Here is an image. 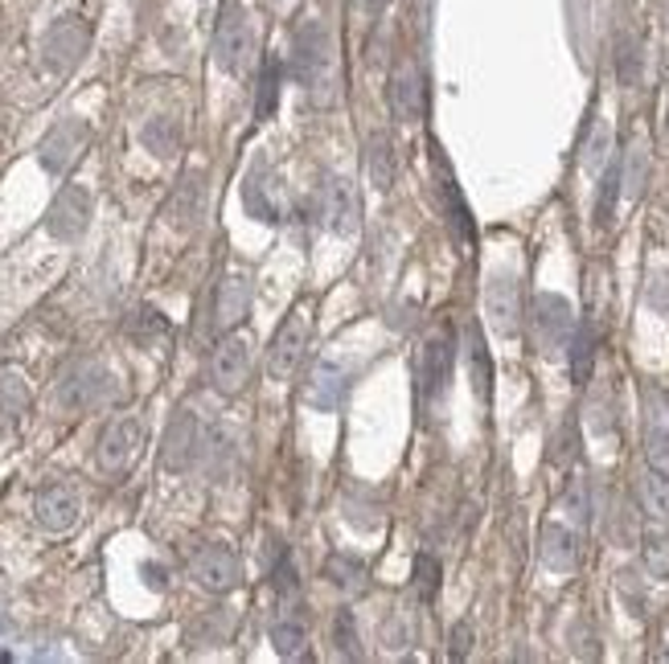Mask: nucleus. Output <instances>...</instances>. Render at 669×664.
I'll list each match as a JSON object with an SVG mask.
<instances>
[{"instance_id": "nucleus-37", "label": "nucleus", "mask_w": 669, "mask_h": 664, "mask_svg": "<svg viewBox=\"0 0 669 664\" xmlns=\"http://www.w3.org/2000/svg\"><path fill=\"white\" fill-rule=\"evenodd\" d=\"M415 578H419V587H424V595H436V587H440V562L431 558V553H419L415 558Z\"/></svg>"}, {"instance_id": "nucleus-28", "label": "nucleus", "mask_w": 669, "mask_h": 664, "mask_svg": "<svg viewBox=\"0 0 669 664\" xmlns=\"http://www.w3.org/2000/svg\"><path fill=\"white\" fill-rule=\"evenodd\" d=\"M468 361H472V386L489 403V394H493V357H489L477 329H468Z\"/></svg>"}, {"instance_id": "nucleus-40", "label": "nucleus", "mask_w": 669, "mask_h": 664, "mask_svg": "<svg viewBox=\"0 0 669 664\" xmlns=\"http://www.w3.org/2000/svg\"><path fill=\"white\" fill-rule=\"evenodd\" d=\"M468 636H472V627H468V624L456 627V636H452V656H456V661H460V656H468Z\"/></svg>"}, {"instance_id": "nucleus-33", "label": "nucleus", "mask_w": 669, "mask_h": 664, "mask_svg": "<svg viewBox=\"0 0 669 664\" xmlns=\"http://www.w3.org/2000/svg\"><path fill=\"white\" fill-rule=\"evenodd\" d=\"M144 144H149L156 156H173V152H177V128H173L168 119H152L149 128H144Z\"/></svg>"}, {"instance_id": "nucleus-8", "label": "nucleus", "mask_w": 669, "mask_h": 664, "mask_svg": "<svg viewBox=\"0 0 669 664\" xmlns=\"http://www.w3.org/2000/svg\"><path fill=\"white\" fill-rule=\"evenodd\" d=\"M87 144H91V128H87L83 119H62V124H54V128L46 131V140H41V148H38V161L46 173L62 177V173L83 156V148Z\"/></svg>"}, {"instance_id": "nucleus-27", "label": "nucleus", "mask_w": 669, "mask_h": 664, "mask_svg": "<svg viewBox=\"0 0 669 664\" xmlns=\"http://www.w3.org/2000/svg\"><path fill=\"white\" fill-rule=\"evenodd\" d=\"M567 349H571V378H576V386H588V382H592V369H595V329L592 324H579Z\"/></svg>"}, {"instance_id": "nucleus-12", "label": "nucleus", "mask_w": 669, "mask_h": 664, "mask_svg": "<svg viewBox=\"0 0 669 664\" xmlns=\"http://www.w3.org/2000/svg\"><path fill=\"white\" fill-rule=\"evenodd\" d=\"M202 451H205L202 426H198V419H193L189 410H181L165 431V451H161V460H165L168 472H189Z\"/></svg>"}, {"instance_id": "nucleus-16", "label": "nucleus", "mask_w": 669, "mask_h": 664, "mask_svg": "<svg viewBox=\"0 0 669 664\" xmlns=\"http://www.w3.org/2000/svg\"><path fill=\"white\" fill-rule=\"evenodd\" d=\"M247 312H251V276L230 271L214 292V329L235 332L247 320Z\"/></svg>"}, {"instance_id": "nucleus-31", "label": "nucleus", "mask_w": 669, "mask_h": 664, "mask_svg": "<svg viewBox=\"0 0 669 664\" xmlns=\"http://www.w3.org/2000/svg\"><path fill=\"white\" fill-rule=\"evenodd\" d=\"M645 460H649L653 472L669 476V431H661V426H645Z\"/></svg>"}, {"instance_id": "nucleus-24", "label": "nucleus", "mask_w": 669, "mask_h": 664, "mask_svg": "<svg viewBox=\"0 0 669 664\" xmlns=\"http://www.w3.org/2000/svg\"><path fill=\"white\" fill-rule=\"evenodd\" d=\"M645 181H649V148L645 140H632V148L624 152V168H620V189L629 193V202L645 193Z\"/></svg>"}, {"instance_id": "nucleus-32", "label": "nucleus", "mask_w": 669, "mask_h": 664, "mask_svg": "<svg viewBox=\"0 0 669 664\" xmlns=\"http://www.w3.org/2000/svg\"><path fill=\"white\" fill-rule=\"evenodd\" d=\"M440 189H444V202L452 205V221H456V230H460L465 239H472V221H468V209H465V202H460V189H456V181H452V173H444V165H440Z\"/></svg>"}, {"instance_id": "nucleus-29", "label": "nucleus", "mask_w": 669, "mask_h": 664, "mask_svg": "<svg viewBox=\"0 0 669 664\" xmlns=\"http://www.w3.org/2000/svg\"><path fill=\"white\" fill-rule=\"evenodd\" d=\"M128 332H131V341H140V345H152L156 336H165V332H168V320L156 312V308H140V312L131 316Z\"/></svg>"}, {"instance_id": "nucleus-30", "label": "nucleus", "mask_w": 669, "mask_h": 664, "mask_svg": "<svg viewBox=\"0 0 669 664\" xmlns=\"http://www.w3.org/2000/svg\"><path fill=\"white\" fill-rule=\"evenodd\" d=\"M616 197H620V165L604 168V184H599V205H595V221L608 226L616 214Z\"/></svg>"}, {"instance_id": "nucleus-26", "label": "nucleus", "mask_w": 669, "mask_h": 664, "mask_svg": "<svg viewBox=\"0 0 669 664\" xmlns=\"http://www.w3.org/2000/svg\"><path fill=\"white\" fill-rule=\"evenodd\" d=\"M636 497H641V509H645L649 521H669V476L649 468L636 484Z\"/></svg>"}, {"instance_id": "nucleus-4", "label": "nucleus", "mask_w": 669, "mask_h": 664, "mask_svg": "<svg viewBox=\"0 0 669 664\" xmlns=\"http://www.w3.org/2000/svg\"><path fill=\"white\" fill-rule=\"evenodd\" d=\"M205 373H210V386L226 394V398L242 394L247 378H251V341L242 332H226L223 341L214 345V353H210V369Z\"/></svg>"}, {"instance_id": "nucleus-35", "label": "nucleus", "mask_w": 669, "mask_h": 664, "mask_svg": "<svg viewBox=\"0 0 669 664\" xmlns=\"http://www.w3.org/2000/svg\"><path fill=\"white\" fill-rule=\"evenodd\" d=\"M276 99H279V62H267L263 66V78H260V119H267L272 111H276Z\"/></svg>"}, {"instance_id": "nucleus-20", "label": "nucleus", "mask_w": 669, "mask_h": 664, "mask_svg": "<svg viewBox=\"0 0 669 664\" xmlns=\"http://www.w3.org/2000/svg\"><path fill=\"white\" fill-rule=\"evenodd\" d=\"M641 562L649 578L669 583V521H649L641 534Z\"/></svg>"}, {"instance_id": "nucleus-7", "label": "nucleus", "mask_w": 669, "mask_h": 664, "mask_svg": "<svg viewBox=\"0 0 669 664\" xmlns=\"http://www.w3.org/2000/svg\"><path fill=\"white\" fill-rule=\"evenodd\" d=\"M140 447H144V426H140V419H131V414L112 419L108 431L99 435V468L108 476H124L131 463H136V456H140Z\"/></svg>"}, {"instance_id": "nucleus-25", "label": "nucleus", "mask_w": 669, "mask_h": 664, "mask_svg": "<svg viewBox=\"0 0 669 664\" xmlns=\"http://www.w3.org/2000/svg\"><path fill=\"white\" fill-rule=\"evenodd\" d=\"M366 168H370V181L374 189H391L394 177H399V165H394V144L387 136H374L370 148H366Z\"/></svg>"}, {"instance_id": "nucleus-5", "label": "nucleus", "mask_w": 669, "mask_h": 664, "mask_svg": "<svg viewBox=\"0 0 669 664\" xmlns=\"http://www.w3.org/2000/svg\"><path fill=\"white\" fill-rule=\"evenodd\" d=\"M189 574H193V583L210 595H226V590L239 587L242 578V566H239V553L223 546V541H205L193 550L189 558Z\"/></svg>"}, {"instance_id": "nucleus-10", "label": "nucleus", "mask_w": 669, "mask_h": 664, "mask_svg": "<svg viewBox=\"0 0 669 664\" xmlns=\"http://www.w3.org/2000/svg\"><path fill=\"white\" fill-rule=\"evenodd\" d=\"M83 513V497L75 484H46L34 497V521L46 534H71Z\"/></svg>"}, {"instance_id": "nucleus-21", "label": "nucleus", "mask_w": 669, "mask_h": 664, "mask_svg": "<svg viewBox=\"0 0 669 664\" xmlns=\"http://www.w3.org/2000/svg\"><path fill=\"white\" fill-rule=\"evenodd\" d=\"M272 648H276L283 661H300L308 652V627L296 611H283L276 624H272Z\"/></svg>"}, {"instance_id": "nucleus-3", "label": "nucleus", "mask_w": 669, "mask_h": 664, "mask_svg": "<svg viewBox=\"0 0 669 664\" xmlns=\"http://www.w3.org/2000/svg\"><path fill=\"white\" fill-rule=\"evenodd\" d=\"M251 50H255V25L247 17V9L226 4L223 17H218V29H214V62L226 74H242L247 62H251Z\"/></svg>"}, {"instance_id": "nucleus-23", "label": "nucleus", "mask_w": 669, "mask_h": 664, "mask_svg": "<svg viewBox=\"0 0 669 664\" xmlns=\"http://www.w3.org/2000/svg\"><path fill=\"white\" fill-rule=\"evenodd\" d=\"M391 107L399 119H419L424 115V82H419V74L411 71V66H403V71L394 74Z\"/></svg>"}, {"instance_id": "nucleus-14", "label": "nucleus", "mask_w": 669, "mask_h": 664, "mask_svg": "<svg viewBox=\"0 0 669 664\" xmlns=\"http://www.w3.org/2000/svg\"><path fill=\"white\" fill-rule=\"evenodd\" d=\"M350 382L354 373L337 361H316L313 373H308V386H304V403L316 406V410H341L345 394H350Z\"/></svg>"}, {"instance_id": "nucleus-1", "label": "nucleus", "mask_w": 669, "mask_h": 664, "mask_svg": "<svg viewBox=\"0 0 669 664\" xmlns=\"http://www.w3.org/2000/svg\"><path fill=\"white\" fill-rule=\"evenodd\" d=\"M530 336H534V349L542 357H558L567 353L571 336H576V308L567 295L542 292L534 295V308H530Z\"/></svg>"}, {"instance_id": "nucleus-15", "label": "nucleus", "mask_w": 669, "mask_h": 664, "mask_svg": "<svg viewBox=\"0 0 669 664\" xmlns=\"http://www.w3.org/2000/svg\"><path fill=\"white\" fill-rule=\"evenodd\" d=\"M112 373L103 366H94V361H87V366H78L66 382H62V406L66 410H87V406H99L108 394H112Z\"/></svg>"}, {"instance_id": "nucleus-9", "label": "nucleus", "mask_w": 669, "mask_h": 664, "mask_svg": "<svg viewBox=\"0 0 669 664\" xmlns=\"http://www.w3.org/2000/svg\"><path fill=\"white\" fill-rule=\"evenodd\" d=\"M87 226H91V193L83 184H66L46 214V230L58 242H75L87 234Z\"/></svg>"}, {"instance_id": "nucleus-18", "label": "nucleus", "mask_w": 669, "mask_h": 664, "mask_svg": "<svg viewBox=\"0 0 669 664\" xmlns=\"http://www.w3.org/2000/svg\"><path fill=\"white\" fill-rule=\"evenodd\" d=\"M542 562L555 574H571L579 566V534L567 521H551L542 529Z\"/></svg>"}, {"instance_id": "nucleus-6", "label": "nucleus", "mask_w": 669, "mask_h": 664, "mask_svg": "<svg viewBox=\"0 0 669 664\" xmlns=\"http://www.w3.org/2000/svg\"><path fill=\"white\" fill-rule=\"evenodd\" d=\"M320 218L337 239H357L362 230V197L350 177H329L320 184Z\"/></svg>"}, {"instance_id": "nucleus-22", "label": "nucleus", "mask_w": 669, "mask_h": 664, "mask_svg": "<svg viewBox=\"0 0 669 664\" xmlns=\"http://www.w3.org/2000/svg\"><path fill=\"white\" fill-rule=\"evenodd\" d=\"M29 382H25V373L21 369H9L0 366V414L9 419V423H21L25 414H29Z\"/></svg>"}, {"instance_id": "nucleus-34", "label": "nucleus", "mask_w": 669, "mask_h": 664, "mask_svg": "<svg viewBox=\"0 0 669 664\" xmlns=\"http://www.w3.org/2000/svg\"><path fill=\"white\" fill-rule=\"evenodd\" d=\"M645 426L669 431V390L645 386Z\"/></svg>"}, {"instance_id": "nucleus-19", "label": "nucleus", "mask_w": 669, "mask_h": 664, "mask_svg": "<svg viewBox=\"0 0 669 664\" xmlns=\"http://www.w3.org/2000/svg\"><path fill=\"white\" fill-rule=\"evenodd\" d=\"M83 50H87V29L75 25V21H62L46 37V54H50V62H54L58 71H71L78 58H83Z\"/></svg>"}, {"instance_id": "nucleus-2", "label": "nucleus", "mask_w": 669, "mask_h": 664, "mask_svg": "<svg viewBox=\"0 0 669 664\" xmlns=\"http://www.w3.org/2000/svg\"><path fill=\"white\" fill-rule=\"evenodd\" d=\"M308 341H313V320H308V308L300 304V308H292V312L279 320L276 336H272V345H267V378L288 382L300 369V361H304Z\"/></svg>"}, {"instance_id": "nucleus-38", "label": "nucleus", "mask_w": 669, "mask_h": 664, "mask_svg": "<svg viewBox=\"0 0 669 664\" xmlns=\"http://www.w3.org/2000/svg\"><path fill=\"white\" fill-rule=\"evenodd\" d=\"M645 299H649V308L669 316V271H653L649 288H645Z\"/></svg>"}, {"instance_id": "nucleus-13", "label": "nucleus", "mask_w": 669, "mask_h": 664, "mask_svg": "<svg viewBox=\"0 0 669 664\" xmlns=\"http://www.w3.org/2000/svg\"><path fill=\"white\" fill-rule=\"evenodd\" d=\"M484 316L493 332L502 336H514L521 329V288L514 276H493L489 288H484Z\"/></svg>"}, {"instance_id": "nucleus-41", "label": "nucleus", "mask_w": 669, "mask_h": 664, "mask_svg": "<svg viewBox=\"0 0 669 664\" xmlns=\"http://www.w3.org/2000/svg\"><path fill=\"white\" fill-rule=\"evenodd\" d=\"M144 574H149L152 590H165V571H161V566H144Z\"/></svg>"}, {"instance_id": "nucleus-11", "label": "nucleus", "mask_w": 669, "mask_h": 664, "mask_svg": "<svg viewBox=\"0 0 669 664\" xmlns=\"http://www.w3.org/2000/svg\"><path fill=\"white\" fill-rule=\"evenodd\" d=\"M452 361H456V345L447 332H436L428 345H424V357H419V403L428 406L436 403L447 386V373H452Z\"/></svg>"}, {"instance_id": "nucleus-36", "label": "nucleus", "mask_w": 669, "mask_h": 664, "mask_svg": "<svg viewBox=\"0 0 669 664\" xmlns=\"http://www.w3.org/2000/svg\"><path fill=\"white\" fill-rule=\"evenodd\" d=\"M337 652L341 656H362V648H357V631H354V615L350 611H341L337 615Z\"/></svg>"}, {"instance_id": "nucleus-39", "label": "nucleus", "mask_w": 669, "mask_h": 664, "mask_svg": "<svg viewBox=\"0 0 669 664\" xmlns=\"http://www.w3.org/2000/svg\"><path fill=\"white\" fill-rule=\"evenodd\" d=\"M604 156H608V131L595 128V136L583 144V168H604Z\"/></svg>"}, {"instance_id": "nucleus-17", "label": "nucleus", "mask_w": 669, "mask_h": 664, "mask_svg": "<svg viewBox=\"0 0 669 664\" xmlns=\"http://www.w3.org/2000/svg\"><path fill=\"white\" fill-rule=\"evenodd\" d=\"M205 214V184H202V173H189V177H181V184L173 189V197H168V209L165 218L173 230H193L198 221H202Z\"/></svg>"}]
</instances>
